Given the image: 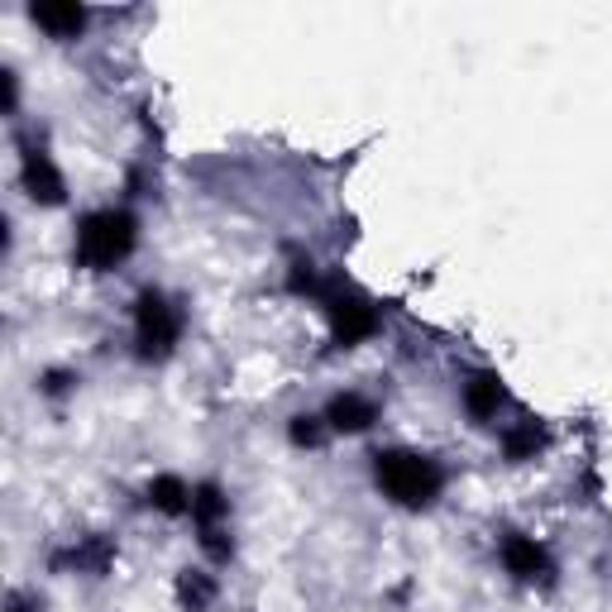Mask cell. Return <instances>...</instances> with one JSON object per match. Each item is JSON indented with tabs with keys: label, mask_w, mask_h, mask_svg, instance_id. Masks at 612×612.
<instances>
[{
	"label": "cell",
	"mask_w": 612,
	"mask_h": 612,
	"mask_svg": "<svg viewBox=\"0 0 612 612\" xmlns=\"http://www.w3.org/2000/svg\"><path fill=\"white\" fill-rule=\"evenodd\" d=\"M503 565L517 579H545L551 574V555H545V545H536L531 536H507L503 541Z\"/></svg>",
	"instance_id": "cell-7"
},
{
	"label": "cell",
	"mask_w": 612,
	"mask_h": 612,
	"mask_svg": "<svg viewBox=\"0 0 612 612\" xmlns=\"http://www.w3.org/2000/svg\"><path fill=\"white\" fill-rule=\"evenodd\" d=\"M177 335H182V316L164 293H144L135 306V345L139 359H168Z\"/></svg>",
	"instance_id": "cell-3"
},
{
	"label": "cell",
	"mask_w": 612,
	"mask_h": 612,
	"mask_svg": "<svg viewBox=\"0 0 612 612\" xmlns=\"http://www.w3.org/2000/svg\"><path fill=\"white\" fill-rule=\"evenodd\" d=\"M29 14H34V24L48 29L53 39H77L87 24V10L77 6V0H43V6H34Z\"/></svg>",
	"instance_id": "cell-5"
},
{
	"label": "cell",
	"mask_w": 612,
	"mask_h": 612,
	"mask_svg": "<svg viewBox=\"0 0 612 612\" xmlns=\"http://www.w3.org/2000/svg\"><path fill=\"white\" fill-rule=\"evenodd\" d=\"M320 441H326V426H320V416H297V422H293V445L312 450V445H320Z\"/></svg>",
	"instance_id": "cell-14"
},
{
	"label": "cell",
	"mask_w": 612,
	"mask_h": 612,
	"mask_svg": "<svg viewBox=\"0 0 612 612\" xmlns=\"http://www.w3.org/2000/svg\"><path fill=\"white\" fill-rule=\"evenodd\" d=\"M24 191L34 201H43V206H58L62 201V172L53 168V158L48 154H24Z\"/></svg>",
	"instance_id": "cell-6"
},
{
	"label": "cell",
	"mask_w": 612,
	"mask_h": 612,
	"mask_svg": "<svg viewBox=\"0 0 612 612\" xmlns=\"http://www.w3.org/2000/svg\"><path fill=\"white\" fill-rule=\"evenodd\" d=\"M149 507H158L164 517H182V512H191V488L177 474H164L149 483Z\"/></svg>",
	"instance_id": "cell-10"
},
{
	"label": "cell",
	"mask_w": 612,
	"mask_h": 612,
	"mask_svg": "<svg viewBox=\"0 0 612 612\" xmlns=\"http://www.w3.org/2000/svg\"><path fill=\"white\" fill-rule=\"evenodd\" d=\"M374 478L397 507H431L445 488L441 464L426 455H412V450H383V455H374Z\"/></svg>",
	"instance_id": "cell-1"
},
{
	"label": "cell",
	"mask_w": 612,
	"mask_h": 612,
	"mask_svg": "<svg viewBox=\"0 0 612 612\" xmlns=\"http://www.w3.org/2000/svg\"><path fill=\"white\" fill-rule=\"evenodd\" d=\"M225 493L216 488V483H201V488H191V517L201 522V531H216V522L225 517Z\"/></svg>",
	"instance_id": "cell-11"
},
{
	"label": "cell",
	"mask_w": 612,
	"mask_h": 612,
	"mask_svg": "<svg viewBox=\"0 0 612 612\" xmlns=\"http://www.w3.org/2000/svg\"><path fill=\"white\" fill-rule=\"evenodd\" d=\"M326 422H330V431H345V436H354V431H368V426L378 422V407L364 393H340V397L330 402Z\"/></svg>",
	"instance_id": "cell-8"
},
{
	"label": "cell",
	"mask_w": 612,
	"mask_h": 612,
	"mask_svg": "<svg viewBox=\"0 0 612 612\" xmlns=\"http://www.w3.org/2000/svg\"><path fill=\"white\" fill-rule=\"evenodd\" d=\"M326 312H330V330L340 345H359L378 330V312L354 293H326Z\"/></svg>",
	"instance_id": "cell-4"
},
{
	"label": "cell",
	"mask_w": 612,
	"mask_h": 612,
	"mask_svg": "<svg viewBox=\"0 0 612 612\" xmlns=\"http://www.w3.org/2000/svg\"><path fill=\"white\" fill-rule=\"evenodd\" d=\"M545 445V431L536 422H522L517 431H507L503 436V450H507V460H531L536 450Z\"/></svg>",
	"instance_id": "cell-12"
},
{
	"label": "cell",
	"mask_w": 612,
	"mask_h": 612,
	"mask_svg": "<svg viewBox=\"0 0 612 612\" xmlns=\"http://www.w3.org/2000/svg\"><path fill=\"white\" fill-rule=\"evenodd\" d=\"M10 612H34V603H29V599H10Z\"/></svg>",
	"instance_id": "cell-15"
},
{
	"label": "cell",
	"mask_w": 612,
	"mask_h": 612,
	"mask_svg": "<svg viewBox=\"0 0 612 612\" xmlns=\"http://www.w3.org/2000/svg\"><path fill=\"white\" fill-rule=\"evenodd\" d=\"M135 249V216L130 211H96L77 225V264L87 268H116Z\"/></svg>",
	"instance_id": "cell-2"
},
{
	"label": "cell",
	"mask_w": 612,
	"mask_h": 612,
	"mask_svg": "<svg viewBox=\"0 0 612 612\" xmlns=\"http://www.w3.org/2000/svg\"><path fill=\"white\" fill-rule=\"evenodd\" d=\"M507 402L503 383H497V374H474L470 383H464V407H470L474 422H488V416H497V407Z\"/></svg>",
	"instance_id": "cell-9"
},
{
	"label": "cell",
	"mask_w": 612,
	"mask_h": 612,
	"mask_svg": "<svg viewBox=\"0 0 612 612\" xmlns=\"http://www.w3.org/2000/svg\"><path fill=\"white\" fill-rule=\"evenodd\" d=\"M177 599H182V608H191V612H201L206 603H211L216 599V584H211V579H206V574H182V579H177Z\"/></svg>",
	"instance_id": "cell-13"
}]
</instances>
